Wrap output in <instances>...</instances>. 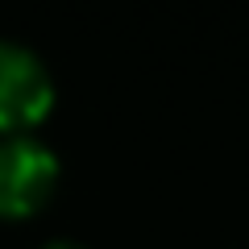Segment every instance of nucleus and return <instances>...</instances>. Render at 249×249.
<instances>
[{
    "label": "nucleus",
    "mask_w": 249,
    "mask_h": 249,
    "mask_svg": "<svg viewBox=\"0 0 249 249\" xmlns=\"http://www.w3.org/2000/svg\"><path fill=\"white\" fill-rule=\"evenodd\" d=\"M42 249H88L83 241H75V237H54V241H46Z\"/></svg>",
    "instance_id": "obj_3"
},
{
    "label": "nucleus",
    "mask_w": 249,
    "mask_h": 249,
    "mask_svg": "<svg viewBox=\"0 0 249 249\" xmlns=\"http://www.w3.org/2000/svg\"><path fill=\"white\" fill-rule=\"evenodd\" d=\"M58 187V154L34 133H0V216L25 220Z\"/></svg>",
    "instance_id": "obj_1"
},
{
    "label": "nucleus",
    "mask_w": 249,
    "mask_h": 249,
    "mask_svg": "<svg viewBox=\"0 0 249 249\" xmlns=\"http://www.w3.org/2000/svg\"><path fill=\"white\" fill-rule=\"evenodd\" d=\"M54 108V75L25 42L0 37V133H29Z\"/></svg>",
    "instance_id": "obj_2"
}]
</instances>
